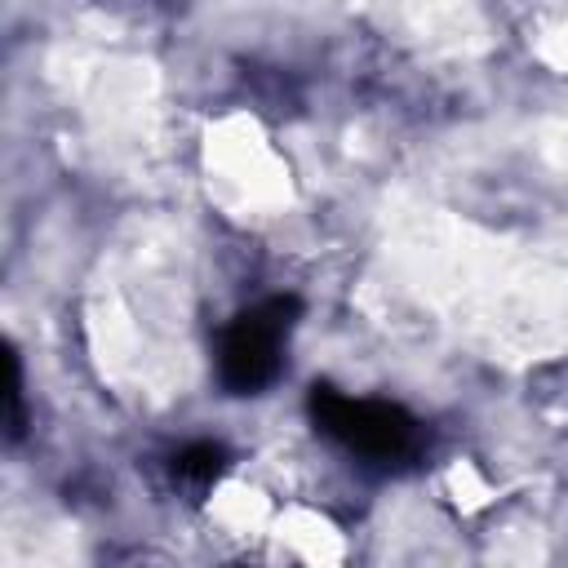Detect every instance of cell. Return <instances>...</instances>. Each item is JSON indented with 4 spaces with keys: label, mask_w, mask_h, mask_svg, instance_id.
<instances>
[{
    "label": "cell",
    "mask_w": 568,
    "mask_h": 568,
    "mask_svg": "<svg viewBox=\"0 0 568 568\" xmlns=\"http://www.w3.org/2000/svg\"><path fill=\"white\" fill-rule=\"evenodd\" d=\"M222 470H226V453H222V444H209V439H195L169 457V475L182 488H209Z\"/></svg>",
    "instance_id": "cell-3"
},
{
    "label": "cell",
    "mask_w": 568,
    "mask_h": 568,
    "mask_svg": "<svg viewBox=\"0 0 568 568\" xmlns=\"http://www.w3.org/2000/svg\"><path fill=\"white\" fill-rule=\"evenodd\" d=\"M306 413L320 435H328L359 462L399 466L422 453V422L390 399H364L333 386H311Z\"/></svg>",
    "instance_id": "cell-1"
},
{
    "label": "cell",
    "mask_w": 568,
    "mask_h": 568,
    "mask_svg": "<svg viewBox=\"0 0 568 568\" xmlns=\"http://www.w3.org/2000/svg\"><path fill=\"white\" fill-rule=\"evenodd\" d=\"M302 315V302L293 293L266 297L248 311H240L222 337H217V382L231 395H257L280 377L284 342Z\"/></svg>",
    "instance_id": "cell-2"
}]
</instances>
